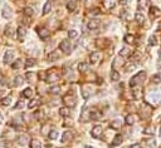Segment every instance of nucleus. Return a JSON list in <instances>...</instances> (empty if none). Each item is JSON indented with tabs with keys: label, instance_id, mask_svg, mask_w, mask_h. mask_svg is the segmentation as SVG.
<instances>
[{
	"label": "nucleus",
	"instance_id": "nucleus-1",
	"mask_svg": "<svg viewBox=\"0 0 161 148\" xmlns=\"http://www.w3.org/2000/svg\"><path fill=\"white\" fill-rule=\"evenodd\" d=\"M146 100L151 104H157L161 100V91L160 89H152V91H150L149 94L146 96Z\"/></svg>",
	"mask_w": 161,
	"mask_h": 148
},
{
	"label": "nucleus",
	"instance_id": "nucleus-2",
	"mask_svg": "<svg viewBox=\"0 0 161 148\" xmlns=\"http://www.w3.org/2000/svg\"><path fill=\"white\" fill-rule=\"evenodd\" d=\"M145 79H146V73L145 72H140V73L135 74V75L130 79V87L133 88V87L141 86V83H143Z\"/></svg>",
	"mask_w": 161,
	"mask_h": 148
},
{
	"label": "nucleus",
	"instance_id": "nucleus-3",
	"mask_svg": "<svg viewBox=\"0 0 161 148\" xmlns=\"http://www.w3.org/2000/svg\"><path fill=\"white\" fill-rule=\"evenodd\" d=\"M62 100L67 107H74V105L77 104V98L73 93H68V94H66V96H63Z\"/></svg>",
	"mask_w": 161,
	"mask_h": 148
},
{
	"label": "nucleus",
	"instance_id": "nucleus-4",
	"mask_svg": "<svg viewBox=\"0 0 161 148\" xmlns=\"http://www.w3.org/2000/svg\"><path fill=\"white\" fill-rule=\"evenodd\" d=\"M59 48H61V50L64 53V54H69V53L72 52V44H71V41H69L68 39H64V40L61 41Z\"/></svg>",
	"mask_w": 161,
	"mask_h": 148
},
{
	"label": "nucleus",
	"instance_id": "nucleus-5",
	"mask_svg": "<svg viewBox=\"0 0 161 148\" xmlns=\"http://www.w3.org/2000/svg\"><path fill=\"white\" fill-rule=\"evenodd\" d=\"M101 58H102V54L100 52H94L92 53V54L89 55V62H91V64H97V63L101 60Z\"/></svg>",
	"mask_w": 161,
	"mask_h": 148
},
{
	"label": "nucleus",
	"instance_id": "nucleus-6",
	"mask_svg": "<svg viewBox=\"0 0 161 148\" xmlns=\"http://www.w3.org/2000/svg\"><path fill=\"white\" fill-rule=\"evenodd\" d=\"M59 81V74L57 73H48L45 77V82L47 83H54Z\"/></svg>",
	"mask_w": 161,
	"mask_h": 148
},
{
	"label": "nucleus",
	"instance_id": "nucleus-7",
	"mask_svg": "<svg viewBox=\"0 0 161 148\" xmlns=\"http://www.w3.org/2000/svg\"><path fill=\"white\" fill-rule=\"evenodd\" d=\"M102 132H103V129H102L101 126H94L93 128H92V132H91V134H92L93 138H101Z\"/></svg>",
	"mask_w": 161,
	"mask_h": 148
},
{
	"label": "nucleus",
	"instance_id": "nucleus-8",
	"mask_svg": "<svg viewBox=\"0 0 161 148\" xmlns=\"http://www.w3.org/2000/svg\"><path fill=\"white\" fill-rule=\"evenodd\" d=\"M102 117V114L101 112H98L96 108H92V109H89V119H92V120H97Z\"/></svg>",
	"mask_w": 161,
	"mask_h": 148
},
{
	"label": "nucleus",
	"instance_id": "nucleus-9",
	"mask_svg": "<svg viewBox=\"0 0 161 148\" xmlns=\"http://www.w3.org/2000/svg\"><path fill=\"white\" fill-rule=\"evenodd\" d=\"M140 113L142 114V115H141L142 118H146V117H149V115L151 114V108H150L147 104H143L142 108H141V110H140Z\"/></svg>",
	"mask_w": 161,
	"mask_h": 148
},
{
	"label": "nucleus",
	"instance_id": "nucleus-10",
	"mask_svg": "<svg viewBox=\"0 0 161 148\" xmlns=\"http://www.w3.org/2000/svg\"><path fill=\"white\" fill-rule=\"evenodd\" d=\"M49 30H48L47 28H44V26H42V28H38V35L40 36L42 39H47L48 36H49Z\"/></svg>",
	"mask_w": 161,
	"mask_h": 148
},
{
	"label": "nucleus",
	"instance_id": "nucleus-11",
	"mask_svg": "<svg viewBox=\"0 0 161 148\" xmlns=\"http://www.w3.org/2000/svg\"><path fill=\"white\" fill-rule=\"evenodd\" d=\"M72 138H73V133H72V132H71V131H66V132L63 133L61 141H62V143H67V142H69Z\"/></svg>",
	"mask_w": 161,
	"mask_h": 148
},
{
	"label": "nucleus",
	"instance_id": "nucleus-12",
	"mask_svg": "<svg viewBox=\"0 0 161 148\" xmlns=\"http://www.w3.org/2000/svg\"><path fill=\"white\" fill-rule=\"evenodd\" d=\"M132 94H133V98H135V99L141 98V96H142V89H141V87H140V86L133 87V88H132Z\"/></svg>",
	"mask_w": 161,
	"mask_h": 148
},
{
	"label": "nucleus",
	"instance_id": "nucleus-13",
	"mask_svg": "<svg viewBox=\"0 0 161 148\" xmlns=\"http://www.w3.org/2000/svg\"><path fill=\"white\" fill-rule=\"evenodd\" d=\"M100 25H101V23L98 22V20H89L88 24H87V26H88V29H89V30H96V29H98V28H100Z\"/></svg>",
	"mask_w": 161,
	"mask_h": 148
},
{
	"label": "nucleus",
	"instance_id": "nucleus-14",
	"mask_svg": "<svg viewBox=\"0 0 161 148\" xmlns=\"http://www.w3.org/2000/svg\"><path fill=\"white\" fill-rule=\"evenodd\" d=\"M14 59V52L13 50H8L4 55V63H12Z\"/></svg>",
	"mask_w": 161,
	"mask_h": 148
},
{
	"label": "nucleus",
	"instance_id": "nucleus-15",
	"mask_svg": "<svg viewBox=\"0 0 161 148\" xmlns=\"http://www.w3.org/2000/svg\"><path fill=\"white\" fill-rule=\"evenodd\" d=\"M61 58V54H59V52H52V53H49V55H48V58L47 59L49 60V62H56V60H58Z\"/></svg>",
	"mask_w": 161,
	"mask_h": 148
},
{
	"label": "nucleus",
	"instance_id": "nucleus-16",
	"mask_svg": "<svg viewBox=\"0 0 161 148\" xmlns=\"http://www.w3.org/2000/svg\"><path fill=\"white\" fill-rule=\"evenodd\" d=\"M150 7V0H138V9L146 10Z\"/></svg>",
	"mask_w": 161,
	"mask_h": 148
},
{
	"label": "nucleus",
	"instance_id": "nucleus-17",
	"mask_svg": "<svg viewBox=\"0 0 161 148\" xmlns=\"http://www.w3.org/2000/svg\"><path fill=\"white\" fill-rule=\"evenodd\" d=\"M123 65V59H122V57H117L116 58V59L113 60V64H112V68H113V69L116 70L117 69V68H119V67H122Z\"/></svg>",
	"mask_w": 161,
	"mask_h": 148
},
{
	"label": "nucleus",
	"instance_id": "nucleus-18",
	"mask_svg": "<svg viewBox=\"0 0 161 148\" xmlns=\"http://www.w3.org/2000/svg\"><path fill=\"white\" fill-rule=\"evenodd\" d=\"M1 14H3V17L5 19H10V18H12V10H10V8L8 7V5H5V7L3 8Z\"/></svg>",
	"mask_w": 161,
	"mask_h": 148
},
{
	"label": "nucleus",
	"instance_id": "nucleus-19",
	"mask_svg": "<svg viewBox=\"0 0 161 148\" xmlns=\"http://www.w3.org/2000/svg\"><path fill=\"white\" fill-rule=\"evenodd\" d=\"M122 141H123V137H122V134H117V136L115 137V139L112 141L111 147H117L119 144H121V143H122Z\"/></svg>",
	"mask_w": 161,
	"mask_h": 148
},
{
	"label": "nucleus",
	"instance_id": "nucleus-20",
	"mask_svg": "<svg viewBox=\"0 0 161 148\" xmlns=\"http://www.w3.org/2000/svg\"><path fill=\"white\" fill-rule=\"evenodd\" d=\"M25 35H26V29L24 28V26H19L18 28V38L20 40H23L25 38Z\"/></svg>",
	"mask_w": 161,
	"mask_h": 148
},
{
	"label": "nucleus",
	"instance_id": "nucleus-21",
	"mask_svg": "<svg viewBox=\"0 0 161 148\" xmlns=\"http://www.w3.org/2000/svg\"><path fill=\"white\" fill-rule=\"evenodd\" d=\"M125 122H126V124H127V126H132V124H135V122H136L135 115H133V114H128L127 117H126V119H125Z\"/></svg>",
	"mask_w": 161,
	"mask_h": 148
},
{
	"label": "nucleus",
	"instance_id": "nucleus-22",
	"mask_svg": "<svg viewBox=\"0 0 161 148\" xmlns=\"http://www.w3.org/2000/svg\"><path fill=\"white\" fill-rule=\"evenodd\" d=\"M135 19H136V22H137L138 24H143L145 20H146V19H145V15H143L142 13H140V12L135 14Z\"/></svg>",
	"mask_w": 161,
	"mask_h": 148
},
{
	"label": "nucleus",
	"instance_id": "nucleus-23",
	"mask_svg": "<svg viewBox=\"0 0 161 148\" xmlns=\"http://www.w3.org/2000/svg\"><path fill=\"white\" fill-rule=\"evenodd\" d=\"M50 10H52V3H50V0H48V1L44 4V9H43V14H44V15L49 14V13H50Z\"/></svg>",
	"mask_w": 161,
	"mask_h": 148
},
{
	"label": "nucleus",
	"instance_id": "nucleus-24",
	"mask_svg": "<svg viewBox=\"0 0 161 148\" xmlns=\"http://www.w3.org/2000/svg\"><path fill=\"white\" fill-rule=\"evenodd\" d=\"M121 126H122V120L121 119H115V120H112V122H111V127L113 129L121 128Z\"/></svg>",
	"mask_w": 161,
	"mask_h": 148
},
{
	"label": "nucleus",
	"instance_id": "nucleus-25",
	"mask_svg": "<svg viewBox=\"0 0 161 148\" xmlns=\"http://www.w3.org/2000/svg\"><path fill=\"white\" fill-rule=\"evenodd\" d=\"M103 4L106 8L108 9H113L115 5H116V0H103Z\"/></svg>",
	"mask_w": 161,
	"mask_h": 148
},
{
	"label": "nucleus",
	"instance_id": "nucleus-26",
	"mask_svg": "<svg viewBox=\"0 0 161 148\" xmlns=\"http://www.w3.org/2000/svg\"><path fill=\"white\" fill-rule=\"evenodd\" d=\"M21 94H23L24 98H31V97H33V89H31V88H26V89H24Z\"/></svg>",
	"mask_w": 161,
	"mask_h": 148
},
{
	"label": "nucleus",
	"instance_id": "nucleus-27",
	"mask_svg": "<svg viewBox=\"0 0 161 148\" xmlns=\"http://www.w3.org/2000/svg\"><path fill=\"white\" fill-rule=\"evenodd\" d=\"M18 143L21 144V146H25V144H28L29 143V138L26 136H20L19 138H18Z\"/></svg>",
	"mask_w": 161,
	"mask_h": 148
},
{
	"label": "nucleus",
	"instance_id": "nucleus-28",
	"mask_svg": "<svg viewBox=\"0 0 161 148\" xmlns=\"http://www.w3.org/2000/svg\"><path fill=\"white\" fill-rule=\"evenodd\" d=\"M131 55V49L130 48H122L120 50V57H130Z\"/></svg>",
	"mask_w": 161,
	"mask_h": 148
},
{
	"label": "nucleus",
	"instance_id": "nucleus-29",
	"mask_svg": "<svg viewBox=\"0 0 161 148\" xmlns=\"http://www.w3.org/2000/svg\"><path fill=\"white\" fill-rule=\"evenodd\" d=\"M30 148H42V143H40V141L38 139H31L30 141Z\"/></svg>",
	"mask_w": 161,
	"mask_h": 148
},
{
	"label": "nucleus",
	"instance_id": "nucleus-30",
	"mask_svg": "<svg viewBox=\"0 0 161 148\" xmlns=\"http://www.w3.org/2000/svg\"><path fill=\"white\" fill-rule=\"evenodd\" d=\"M120 78H121V75L119 74V72H117V70H115V69H113V70L111 72V79H112L113 82L120 81Z\"/></svg>",
	"mask_w": 161,
	"mask_h": 148
},
{
	"label": "nucleus",
	"instance_id": "nucleus-31",
	"mask_svg": "<svg viewBox=\"0 0 161 148\" xmlns=\"http://www.w3.org/2000/svg\"><path fill=\"white\" fill-rule=\"evenodd\" d=\"M23 13L26 15V17H33V14H34V9H33V8H30V7H26V8H24Z\"/></svg>",
	"mask_w": 161,
	"mask_h": 148
},
{
	"label": "nucleus",
	"instance_id": "nucleus-32",
	"mask_svg": "<svg viewBox=\"0 0 161 148\" xmlns=\"http://www.w3.org/2000/svg\"><path fill=\"white\" fill-rule=\"evenodd\" d=\"M78 35H79V33H78L76 29H72V30H69V31H68V36H69L71 39H77V38H78Z\"/></svg>",
	"mask_w": 161,
	"mask_h": 148
},
{
	"label": "nucleus",
	"instance_id": "nucleus-33",
	"mask_svg": "<svg viewBox=\"0 0 161 148\" xmlns=\"http://www.w3.org/2000/svg\"><path fill=\"white\" fill-rule=\"evenodd\" d=\"M78 70H79L80 73H86V72L88 70V64H87V63H79Z\"/></svg>",
	"mask_w": 161,
	"mask_h": 148
},
{
	"label": "nucleus",
	"instance_id": "nucleus-34",
	"mask_svg": "<svg viewBox=\"0 0 161 148\" xmlns=\"http://www.w3.org/2000/svg\"><path fill=\"white\" fill-rule=\"evenodd\" d=\"M0 104L4 105V107H7V105L12 104V97H5V98H3L1 100H0Z\"/></svg>",
	"mask_w": 161,
	"mask_h": 148
},
{
	"label": "nucleus",
	"instance_id": "nucleus-35",
	"mask_svg": "<svg viewBox=\"0 0 161 148\" xmlns=\"http://www.w3.org/2000/svg\"><path fill=\"white\" fill-rule=\"evenodd\" d=\"M49 93L50 94H59L61 93V87L59 86H53L49 88Z\"/></svg>",
	"mask_w": 161,
	"mask_h": 148
},
{
	"label": "nucleus",
	"instance_id": "nucleus-36",
	"mask_svg": "<svg viewBox=\"0 0 161 148\" xmlns=\"http://www.w3.org/2000/svg\"><path fill=\"white\" fill-rule=\"evenodd\" d=\"M125 41L127 44H133L135 43V38H133V35H131V34H126L125 35Z\"/></svg>",
	"mask_w": 161,
	"mask_h": 148
},
{
	"label": "nucleus",
	"instance_id": "nucleus-37",
	"mask_svg": "<svg viewBox=\"0 0 161 148\" xmlns=\"http://www.w3.org/2000/svg\"><path fill=\"white\" fill-rule=\"evenodd\" d=\"M34 117H35V119H38V120H40V119H43L44 118V110H37V112L34 113Z\"/></svg>",
	"mask_w": 161,
	"mask_h": 148
},
{
	"label": "nucleus",
	"instance_id": "nucleus-38",
	"mask_svg": "<svg viewBox=\"0 0 161 148\" xmlns=\"http://www.w3.org/2000/svg\"><path fill=\"white\" fill-rule=\"evenodd\" d=\"M151 14H152V18H156V17H159L160 10L157 8H155V7H151V9H150V15Z\"/></svg>",
	"mask_w": 161,
	"mask_h": 148
},
{
	"label": "nucleus",
	"instance_id": "nucleus-39",
	"mask_svg": "<svg viewBox=\"0 0 161 148\" xmlns=\"http://www.w3.org/2000/svg\"><path fill=\"white\" fill-rule=\"evenodd\" d=\"M38 103H39V99H38V98L30 100L29 104H28V108H29V109H33L34 107H37V105H38Z\"/></svg>",
	"mask_w": 161,
	"mask_h": 148
},
{
	"label": "nucleus",
	"instance_id": "nucleus-40",
	"mask_svg": "<svg viewBox=\"0 0 161 148\" xmlns=\"http://www.w3.org/2000/svg\"><path fill=\"white\" fill-rule=\"evenodd\" d=\"M48 138L52 139V141L57 139V138H58V132H57V131H54V129L50 131V132H49V134H48Z\"/></svg>",
	"mask_w": 161,
	"mask_h": 148
},
{
	"label": "nucleus",
	"instance_id": "nucleus-41",
	"mask_svg": "<svg viewBox=\"0 0 161 148\" xmlns=\"http://www.w3.org/2000/svg\"><path fill=\"white\" fill-rule=\"evenodd\" d=\"M59 114L62 115V117H68V115L71 114V113H69L68 107H66V108H61V109H59Z\"/></svg>",
	"mask_w": 161,
	"mask_h": 148
},
{
	"label": "nucleus",
	"instance_id": "nucleus-42",
	"mask_svg": "<svg viewBox=\"0 0 161 148\" xmlns=\"http://www.w3.org/2000/svg\"><path fill=\"white\" fill-rule=\"evenodd\" d=\"M25 78H26V81L28 82H34L35 81V73H26L25 74Z\"/></svg>",
	"mask_w": 161,
	"mask_h": 148
},
{
	"label": "nucleus",
	"instance_id": "nucleus-43",
	"mask_svg": "<svg viewBox=\"0 0 161 148\" xmlns=\"http://www.w3.org/2000/svg\"><path fill=\"white\" fill-rule=\"evenodd\" d=\"M40 132H42V133H43V134H45V136H48V134H49V132H50V128H49V126H48V124H44V126H43V127H42V129H40Z\"/></svg>",
	"mask_w": 161,
	"mask_h": 148
},
{
	"label": "nucleus",
	"instance_id": "nucleus-44",
	"mask_svg": "<svg viewBox=\"0 0 161 148\" xmlns=\"http://www.w3.org/2000/svg\"><path fill=\"white\" fill-rule=\"evenodd\" d=\"M35 65V60L34 59H26V62H25V64H24V67L25 68H30V67H34Z\"/></svg>",
	"mask_w": 161,
	"mask_h": 148
},
{
	"label": "nucleus",
	"instance_id": "nucleus-45",
	"mask_svg": "<svg viewBox=\"0 0 161 148\" xmlns=\"http://www.w3.org/2000/svg\"><path fill=\"white\" fill-rule=\"evenodd\" d=\"M151 81H152V83H155V84L161 83V75H160V74H155V75L151 78Z\"/></svg>",
	"mask_w": 161,
	"mask_h": 148
},
{
	"label": "nucleus",
	"instance_id": "nucleus-46",
	"mask_svg": "<svg viewBox=\"0 0 161 148\" xmlns=\"http://www.w3.org/2000/svg\"><path fill=\"white\" fill-rule=\"evenodd\" d=\"M21 64H23V62H21V59H17L14 62V64L12 65L13 67V69H19V68L21 67Z\"/></svg>",
	"mask_w": 161,
	"mask_h": 148
},
{
	"label": "nucleus",
	"instance_id": "nucleus-47",
	"mask_svg": "<svg viewBox=\"0 0 161 148\" xmlns=\"http://www.w3.org/2000/svg\"><path fill=\"white\" fill-rule=\"evenodd\" d=\"M67 8L69 12H74V9H76V1H68Z\"/></svg>",
	"mask_w": 161,
	"mask_h": 148
},
{
	"label": "nucleus",
	"instance_id": "nucleus-48",
	"mask_svg": "<svg viewBox=\"0 0 161 148\" xmlns=\"http://www.w3.org/2000/svg\"><path fill=\"white\" fill-rule=\"evenodd\" d=\"M102 12H101V9H92L89 12V17H96V15H100Z\"/></svg>",
	"mask_w": 161,
	"mask_h": 148
},
{
	"label": "nucleus",
	"instance_id": "nucleus-49",
	"mask_svg": "<svg viewBox=\"0 0 161 148\" xmlns=\"http://www.w3.org/2000/svg\"><path fill=\"white\" fill-rule=\"evenodd\" d=\"M24 83V78L18 75L17 78H15V86H21V84Z\"/></svg>",
	"mask_w": 161,
	"mask_h": 148
},
{
	"label": "nucleus",
	"instance_id": "nucleus-50",
	"mask_svg": "<svg viewBox=\"0 0 161 148\" xmlns=\"http://www.w3.org/2000/svg\"><path fill=\"white\" fill-rule=\"evenodd\" d=\"M149 43H150V45H156V44H157L156 38H155V35L150 36V39H149Z\"/></svg>",
	"mask_w": 161,
	"mask_h": 148
},
{
	"label": "nucleus",
	"instance_id": "nucleus-51",
	"mask_svg": "<svg viewBox=\"0 0 161 148\" xmlns=\"http://www.w3.org/2000/svg\"><path fill=\"white\" fill-rule=\"evenodd\" d=\"M5 34H7V35H10V36L13 35V28H12L10 25L7 26V29H5Z\"/></svg>",
	"mask_w": 161,
	"mask_h": 148
},
{
	"label": "nucleus",
	"instance_id": "nucleus-52",
	"mask_svg": "<svg viewBox=\"0 0 161 148\" xmlns=\"http://www.w3.org/2000/svg\"><path fill=\"white\" fill-rule=\"evenodd\" d=\"M135 67H136V65L133 64V63H130V65H127V67H126V72H127V73L132 72L133 69H135Z\"/></svg>",
	"mask_w": 161,
	"mask_h": 148
},
{
	"label": "nucleus",
	"instance_id": "nucleus-53",
	"mask_svg": "<svg viewBox=\"0 0 161 148\" xmlns=\"http://www.w3.org/2000/svg\"><path fill=\"white\" fill-rule=\"evenodd\" d=\"M143 132H145V134H152L154 133V127H147Z\"/></svg>",
	"mask_w": 161,
	"mask_h": 148
},
{
	"label": "nucleus",
	"instance_id": "nucleus-54",
	"mask_svg": "<svg viewBox=\"0 0 161 148\" xmlns=\"http://www.w3.org/2000/svg\"><path fill=\"white\" fill-rule=\"evenodd\" d=\"M23 100H19L18 102V105H15V109H18V108H23Z\"/></svg>",
	"mask_w": 161,
	"mask_h": 148
},
{
	"label": "nucleus",
	"instance_id": "nucleus-55",
	"mask_svg": "<svg viewBox=\"0 0 161 148\" xmlns=\"http://www.w3.org/2000/svg\"><path fill=\"white\" fill-rule=\"evenodd\" d=\"M131 148H142V147H141V144L135 143V144H132V146H131Z\"/></svg>",
	"mask_w": 161,
	"mask_h": 148
},
{
	"label": "nucleus",
	"instance_id": "nucleus-56",
	"mask_svg": "<svg viewBox=\"0 0 161 148\" xmlns=\"http://www.w3.org/2000/svg\"><path fill=\"white\" fill-rule=\"evenodd\" d=\"M121 4L122 5H126L127 4V0H121Z\"/></svg>",
	"mask_w": 161,
	"mask_h": 148
},
{
	"label": "nucleus",
	"instance_id": "nucleus-57",
	"mask_svg": "<svg viewBox=\"0 0 161 148\" xmlns=\"http://www.w3.org/2000/svg\"><path fill=\"white\" fill-rule=\"evenodd\" d=\"M68 1H76V0H68Z\"/></svg>",
	"mask_w": 161,
	"mask_h": 148
},
{
	"label": "nucleus",
	"instance_id": "nucleus-58",
	"mask_svg": "<svg viewBox=\"0 0 161 148\" xmlns=\"http://www.w3.org/2000/svg\"><path fill=\"white\" fill-rule=\"evenodd\" d=\"M0 120H1V113H0Z\"/></svg>",
	"mask_w": 161,
	"mask_h": 148
},
{
	"label": "nucleus",
	"instance_id": "nucleus-59",
	"mask_svg": "<svg viewBox=\"0 0 161 148\" xmlns=\"http://www.w3.org/2000/svg\"><path fill=\"white\" fill-rule=\"evenodd\" d=\"M0 79H1V73H0Z\"/></svg>",
	"mask_w": 161,
	"mask_h": 148
},
{
	"label": "nucleus",
	"instance_id": "nucleus-60",
	"mask_svg": "<svg viewBox=\"0 0 161 148\" xmlns=\"http://www.w3.org/2000/svg\"><path fill=\"white\" fill-rule=\"evenodd\" d=\"M160 136H161V129H160Z\"/></svg>",
	"mask_w": 161,
	"mask_h": 148
}]
</instances>
